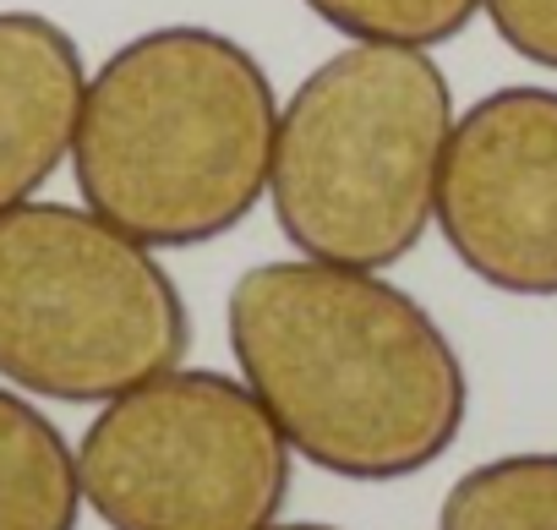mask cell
<instances>
[{"label": "cell", "mask_w": 557, "mask_h": 530, "mask_svg": "<svg viewBox=\"0 0 557 530\" xmlns=\"http://www.w3.org/2000/svg\"><path fill=\"white\" fill-rule=\"evenodd\" d=\"M83 476L66 432L0 383V530H77Z\"/></svg>", "instance_id": "8"}, {"label": "cell", "mask_w": 557, "mask_h": 530, "mask_svg": "<svg viewBox=\"0 0 557 530\" xmlns=\"http://www.w3.org/2000/svg\"><path fill=\"white\" fill-rule=\"evenodd\" d=\"M481 12L519 61L557 72V0H481Z\"/></svg>", "instance_id": "11"}, {"label": "cell", "mask_w": 557, "mask_h": 530, "mask_svg": "<svg viewBox=\"0 0 557 530\" xmlns=\"http://www.w3.org/2000/svg\"><path fill=\"white\" fill-rule=\"evenodd\" d=\"M454 94L432 50L350 45L278 104L268 202L301 257L394 269L437 219Z\"/></svg>", "instance_id": "3"}, {"label": "cell", "mask_w": 557, "mask_h": 530, "mask_svg": "<svg viewBox=\"0 0 557 530\" xmlns=\"http://www.w3.org/2000/svg\"><path fill=\"white\" fill-rule=\"evenodd\" d=\"M301 7L334 34H345L350 45L437 50L470 28L481 0H301Z\"/></svg>", "instance_id": "10"}, {"label": "cell", "mask_w": 557, "mask_h": 530, "mask_svg": "<svg viewBox=\"0 0 557 530\" xmlns=\"http://www.w3.org/2000/svg\"><path fill=\"white\" fill-rule=\"evenodd\" d=\"M278 99L262 61L197 23L126 39L83 94L72 175L143 246H202L268 197Z\"/></svg>", "instance_id": "2"}, {"label": "cell", "mask_w": 557, "mask_h": 530, "mask_svg": "<svg viewBox=\"0 0 557 530\" xmlns=\"http://www.w3.org/2000/svg\"><path fill=\"white\" fill-rule=\"evenodd\" d=\"M240 383L285 443L339 481L437 465L470 416V378L437 318L372 269L257 262L224 307Z\"/></svg>", "instance_id": "1"}, {"label": "cell", "mask_w": 557, "mask_h": 530, "mask_svg": "<svg viewBox=\"0 0 557 530\" xmlns=\"http://www.w3.org/2000/svg\"><path fill=\"white\" fill-rule=\"evenodd\" d=\"M437 530H557V454H503L465 470Z\"/></svg>", "instance_id": "9"}, {"label": "cell", "mask_w": 557, "mask_h": 530, "mask_svg": "<svg viewBox=\"0 0 557 530\" xmlns=\"http://www.w3.org/2000/svg\"><path fill=\"white\" fill-rule=\"evenodd\" d=\"M191 318L137 235L88 202L0 213V383L61 405H110L181 367Z\"/></svg>", "instance_id": "4"}, {"label": "cell", "mask_w": 557, "mask_h": 530, "mask_svg": "<svg viewBox=\"0 0 557 530\" xmlns=\"http://www.w3.org/2000/svg\"><path fill=\"white\" fill-rule=\"evenodd\" d=\"M83 94V50L55 17L0 12V213L34 202L72 164Z\"/></svg>", "instance_id": "7"}, {"label": "cell", "mask_w": 557, "mask_h": 530, "mask_svg": "<svg viewBox=\"0 0 557 530\" xmlns=\"http://www.w3.org/2000/svg\"><path fill=\"white\" fill-rule=\"evenodd\" d=\"M268 530H339V525H318V519H296V525H268Z\"/></svg>", "instance_id": "12"}, {"label": "cell", "mask_w": 557, "mask_h": 530, "mask_svg": "<svg viewBox=\"0 0 557 530\" xmlns=\"http://www.w3.org/2000/svg\"><path fill=\"white\" fill-rule=\"evenodd\" d=\"M296 448L262 399L208 367H170L99 405L77 443L83 503L110 530H268Z\"/></svg>", "instance_id": "5"}, {"label": "cell", "mask_w": 557, "mask_h": 530, "mask_svg": "<svg viewBox=\"0 0 557 530\" xmlns=\"http://www.w3.org/2000/svg\"><path fill=\"white\" fill-rule=\"evenodd\" d=\"M432 224L481 285L557 296V88H492L454 121Z\"/></svg>", "instance_id": "6"}]
</instances>
